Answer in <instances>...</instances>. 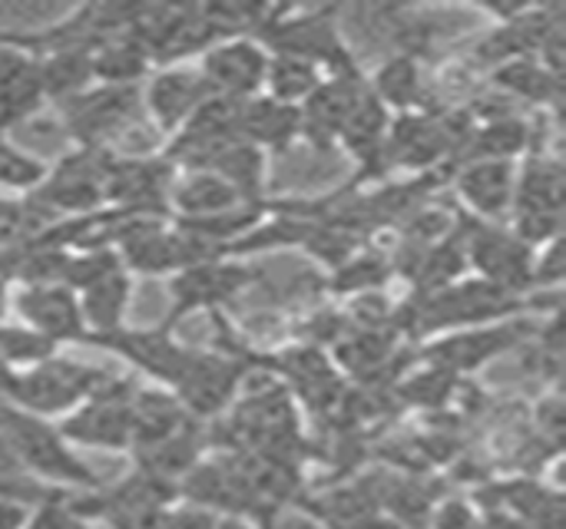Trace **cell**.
Segmentation results:
<instances>
[{
  "mask_svg": "<svg viewBox=\"0 0 566 529\" xmlns=\"http://www.w3.org/2000/svg\"><path fill=\"white\" fill-rule=\"evenodd\" d=\"M0 434L10 444V451L17 454L20 467L30 477H36L40 484L80 490V494L103 487V480L93 474V467H86L76 457V447H70L63 441L56 424L13 408L10 401H0Z\"/></svg>",
  "mask_w": 566,
  "mask_h": 529,
  "instance_id": "1",
  "label": "cell"
},
{
  "mask_svg": "<svg viewBox=\"0 0 566 529\" xmlns=\"http://www.w3.org/2000/svg\"><path fill=\"white\" fill-rule=\"evenodd\" d=\"M46 172H50V166H43L36 156L23 152L17 142H10L0 133V189H13V192L30 195L33 189L43 186Z\"/></svg>",
  "mask_w": 566,
  "mask_h": 529,
  "instance_id": "30",
  "label": "cell"
},
{
  "mask_svg": "<svg viewBox=\"0 0 566 529\" xmlns=\"http://www.w3.org/2000/svg\"><path fill=\"white\" fill-rule=\"evenodd\" d=\"M252 282H255V272L232 258H216V262L182 268L169 278V315L163 325L176 328L182 318L196 311H219L222 305L239 298Z\"/></svg>",
  "mask_w": 566,
  "mask_h": 529,
  "instance_id": "7",
  "label": "cell"
},
{
  "mask_svg": "<svg viewBox=\"0 0 566 529\" xmlns=\"http://www.w3.org/2000/svg\"><path fill=\"white\" fill-rule=\"evenodd\" d=\"M564 529H566V527H564Z\"/></svg>",
  "mask_w": 566,
  "mask_h": 529,
  "instance_id": "39",
  "label": "cell"
},
{
  "mask_svg": "<svg viewBox=\"0 0 566 529\" xmlns=\"http://www.w3.org/2000/svg\"><path fill=\"white\" fill-rule=\"evenodd\" d=\"M249 364L252 358L235 348H219V351L196 348L172 394L196 421L202 424L219 421L239 401V388L249 374Z\"/></svg>",
  "mask_w": 566,
  "mask_h": 529,
  "instance_id": "5",
  "label": "cell"
},
{
  "mask_svg": "<svg viewBox=\"0 0 566 529\" xmlns=\"http://www.w3.org/2000/svg\"><path fill=\"white\" fill-rule=\"evenodd\" d=\"M368 80H361L358 66L345 73L325 76V83L308 96L302 106V136L312 139L315 146H332L342 142V133L358 109V103L368 96Z\"/></svg>",
  "mask_w": 566,
  "mask_h": 529,
  "instance_id": "17",
  "label": "cell"
},
{
  "mask_svg": "<svg viewBox=\"0 0 566 529\" xmlns=\"http://www.w3.org/2000/svg\"><path fill=\"white\" fill-rule=\"evenodd\" d=\"M262 523V529H328V527H322L308 510H275V514H269L265 520H259Z\"/></svg>",
  "mask_w": 566,
  "mask_h": 529,
  "instance_id": "34",
  "label": "cell"
},
{
  "mask_svg": "<svg viewBox=\"0 0 566 529\" xmlns=\"http://www.w3.org/2000/svg\"><path fill=\"white\" fill-rule=\"evenodd\" d=\"M179 169L159 156H116L109 182H106V205L133 212V215H159L172 219L169 199Z\"/></svg>",
  "mask_w": 566,
  "mask_h": 529,
  "instance_id": "8",
  "label": "cell"
},
{
  "mask_svg": "<svg viewBox=\"0 0 566 529\" xmlns=\"http://www.w3.org/2000/svg\"><path fill=\"white\" fill-rule=\"evenodd\" d=\"M209 96H212V89H209L202 70H192L182 63L179 66H159L143 83V106H146L149 119L166 136H176Z\"/></svg>",
  "mask_w": 566,
  "mask_h": 529,
  "instance_id": "16",
  "label": "cell"
},
{
  "mask_svg": "<svg viewBox=\"0 0 566 529\" xmlns=\"http://www.w3.org/2000/svg\"><path fill=\"white\" fill-rule=\"evenodd\" d=\"M322 83H325L322 66H315L312 60L292 56V53H272L269 76H265V96L302 109Z\"/></svg>",
  "mask_w": 566,
  "mask_h": 529,
  "instance_id": "27",
  "label": "cell"
},
{
  "mask_svg": "<svg viewBox=\"0 0 566 529\" xmlns=\"http://www.w3.org/2000/svg\"><path fill=\"white\" fill-rule=\"evenodd\" d=\"M451 152V133L444 123H438L428 113H401L391 123L388 139V159L408 166V169H428L441 162Z\"/></svg>",
  "mask_w": 566,
  "mask_h": 529,
  "instance_id": "21",
  "label": "cell"
},
{
  "mask_svg": "<svg viewBox=\"0 0 566 529\" xmlns=\"http://www.w3.org/2000/svg\"><path fill=\"white\" fill-rule=\"evenodd\" d=\"M216 529H255L245 517H219Z\"/></svg>",
  "mask_w": 566,
  "mask_h": 529,
  "instance_id": "38",
  "label": "cell"
},
{
  "mask_svg": "<svg viewBox=\"0 0 566 529\" xmlns=\"http://www.w3.org/2000/svg\"><path fill=\"white\" fill-rule=\"evenodd\" d=\"M46 103L40 56L17 33H0V133L33 119Z\"/></svg>",
  "mask_w": 566,
  "mask_h": 529,
  "instance_id": "12",
  "label": "cell"
},
{
  "mask_svg": "<svg viewBox=\"0 0 566 529\" xmlns=\"http://www.w3.org/2000/svg\"><path fill=\"white\" fill-rule=\"evenodd\" d=\"M136 381L126 374H113L90 401H83L73 414H66L56 427L70 447H99L129 454L133 447V398Z\"/></svg>",
  "mask_w": 566,
  "mask_h": 529,
  "instance_id": "4",
  "label": "cell"
},
{
  "mask_svg": "<svg viewBox=\"0 0 566 529\" xmlns=\"http://www.w3.org/2000/svg\"><path fill=\"white\" fill-rule=\"evenodd\" d=\"M30 504L17 497H0V529H23L30 517Z\"/></svg>",
  "mask_w": 566,
  "mask_h": 529,
  "instance_id": "35",
  "label": "cell"
},
{
  "mask_svg": "<svg viewBox=\"0 0 566 529\" xmlns=\"http://www.w3.org/2000/svg\"><path fill=\"white\" fill-rule=\"evenodd\" d=\"M143 106V86H106L96 83L93 89L80 93L76 99L56 106L63 129L76 146H103L109 142L136 119Z\"/></svg>",
  "mask_w": 566,
  "mask_h": 529,
  "instance_id": "6",
  "label": "cell"
},
{
  "mask_svg": "<svg viewBox=\"0 0 566 529\" xmlns=\"http://www.w3.org/2000/svg\"><path fill=\"white\" fill-rule=\"evenodd\" d=\"M133 301V275L129 272H116L96 285H90L86 292H80V305L90 325V345L96 338L116 335L126 328V311Z\"/></svg>",
  "mask_w": 566,
  "mask_h": 529,
  "instance_id": "24",
  "label": "cell"
},
{
  "mask_svg": "<svg viewBox=\"0 0 566 529\" xmlns=\"http://www.w3.org/2000/svg\"><path fill=\"white\" fill-rule=\"evenodd\" d=\"M53 490H63V487H46V484H40L36 477H30V474L20 467V461H17V454L10 451V444L3 441V434H0V497H17V500H27L30 507H36V504L46 500Z\"/></svg>",
  "mask_w": 566,
  "mask_h": 529,
  "instance_id": "31",
  "label": "cell"
},
{
  "mask_svg": "<svg viewBox=\"0 0 566 529\" xmlns=\"http://www.w3.org/2000/svg\"><path fill=\"white\" fill-rule=\"evenodd\" d=\"M209 172H219L222 179H229L245 202H262V189H265V152L245 139L229 142L216 162L209 166Z\"/></svg>",
  "mask_w": 566,
  "mask_h": 529,
  "instance_id": "28",
  "label": "cell"
},
{
  "mask_svg": "<svg viewBox=\"0 0 566 529\" xmlns=\"http://www.w3.org/2000/svg\"><path fill=\"white\" fill-rule=\"evenodd\" d=\"M269 63L272 50L259 36H226L202 53L199 70L212 93L229 99H255L265 93Z\"/></svg>",
  "mask_w": 566,
  "mask_h": 529,
  "instance_id": "10",
  "label": "cell"
},
{
  "mask_svg": "<svg viewBox=\"0 0 566 529\" xmlns=\"http://www.w3.org/2000/svg\"><path fill=\"white\" fill-rule=\"evenodd\" d=\"M116 152L103 146H76L73 152L60 156L56 166H50L40 189L30 192V199L53 219H76L90 215L106 205V182L113 172Z\"/></svg>",
  "mask_w": 566,
  "mask_h": 529,
  "instance_id": "2",
  "label": "cell"
},
{
  "mask_svg": "<svg viewBox=\"0 0 566 529\" xmlns=\"http://www.w3.org/2000/svg\"><path fill=\"white\" fill-rule=\"evenodd\" d=\"M93 70H96V83L143 86L156 73V63H153L149 50L126 30V33H116V36L103 40L93 50Z\"/></svg>",
  "mask_w": 566,
  "mask_h": 529,
  "instance_id": "23",
  "label": "cell"
},
{
  "mask_svg": "<svg viewBox=\"0 0 566 529\" xmlns=\"http://www.w3.org/2000/svg\"><path fill=\"white\" fill-rule=\"evenodd\" d=\"M113 374L93 364H80L73 358H50L17 378V391L10 398L13 408L33 414V417H66L83 401H90Z\"/></svg>",
  "mask_w": 566,
  "mask_h": 529,
  "instance_id": "3",
  "label": "cell"
},
{
  "mask_svg": "<svg viewBox=\"0 0 566 529\" xmlns=\"http://www.w3.org/2000/svg\"><path fill=\"white\" fill-rule=\"evenodd\" d=\"M521 338V325H491V328H464L454 331L448 338H441L438 345L428 348V361L444 368V371H471L491 358H497L501 351H507L514 341Z\"/></svg>",
  "mask_w": 566,
  "mask_h": 529,
  "instance_id": "20",
  "label": "cell"
},
{
  "mask_svg": "<svg viewBox=\"0 0 566 529\" xmlns=\"http://www.w3.org/2000/svg\"><path fill=\"white\" fill-rule=\"evenodd\" d=\"M10 288H13V285L0 275V325L7 321V308H13V295H10Z\"/></svg>",
  "mask_w": 566,
  "mask_h": 529,
  "instance_id": "37",
  "label": "cell"
},
{
  "mask_svg": "<svg viewBox=\"0 0 566 529\" xmlns=\"http://www.w3.org/2000/svg\"><path fill=\"white\" fill-rule=\"evenodd\" d=\"M0 355L17 374H23L36 364L56 358L60 345L53 338H46L43 331L23 325V321H3L0 325Z\"/></svg>",
  "mask_w": 566,
  "mask_h": 529,
  "instance_id": "29",
  "label": "cell"
},
{
  "mask_svg": "<svg viewBox=\"0 0 566 529\" xmlns=\"http://www.w3.org/2000/svg\"><path fill=\"white\" fill-rule=\"evenodd\" d=\"M242 205H259V202H245L242 192L229 179H222L219 172H209V169L179 172L176 186H172V199H169L172 219H182V222L212 219V215H222V212H232Z\"/></svg>",
  "mask_w": 566,
  "mask_h": 529,
  "instance_id": "19",
  "label": "cell"
},
{
  "mask_svg": "<svg viewBox=\"0 0 566 529\" xmlns=\"http://www.w3.org/2000/svg\"><path fill=\"white\" fill-rule=\"evenodd\" d=\"M371 93L388 106V109H405L415 113L424 103V73L421 63L411 53H398L391 56L375 80H368Z\"/></svg>",
  "mask_w": 566,
  "mask_h": 529,
  "instance_id": "26",
  "label": "cell"
},
{
  "mask_svg": "<svg viewBox=\"0 0 566 529\" xmlns=\"http://www.w3.org/2000/svg\"><path fill=\"white\" fill-rule=\"evenodd\" d=\"M17 371L3 361V355H0V401H10L13 398V391H17Z\"/></svg>",
  "mask_w": 566,
  "mask_h": 529,
  "instance_id": "36",
  "label": "cell"
},
{
  "mask_svg": "<svg viewBox=\"0 0 566 529\" xmlns=\"http://www.w3.org/2000/svg\"><path fill=\"white\" fill-rule=\"evenodd\" d=\"M36 56H40L43 89H46L50 106H63L96 86L93 50H50Z\"/></svg>",
  "mask_w": 566,
  "mask_h": 529,
  "instance_id": "25",
  "label": "cell"
},
{
  "mask_svg": "<svg viewBox=\"0 0 566 529\" xmlns=\"http://www.w3.org/2000/svg\"><path fill=\"white\" fill-rule=\"evenodd\" d=\"M517 311V295L504 292L484 278L468 285H448L428 298L418 321L424 331H454V328H481L484 321H501Z\"/></svg>",
  "mask_w": 566,
  "mask_h": 529,
  "instance_id": "9",
  "label": "cell"
},
{
  "mask_svg": "<svg viewBox=\"0 0 566 529\" xmlns=\"http://www.w3.org/2000/svg\"><path fill=\"white\" fill-rule=\"evenodd\" d=\"M468 262L478 275L504 292H524L541 275V258L531 242L501 225H478L468 235Z\"/></svg>",
  "mask_w": 566,
  "mask_h": 529,
  "instance_id": "11",
  "label": "cell"
},
{
  "mask_svg": "<svg viewBox=\"0 0 566 529\" xmlns=\"http://www.w3.org/2000/svg\"><path fill=\"white\" fill-rule=\"evenodd\" d=\"M458 199L484 222H504L517 209L521 169L507 159H464L454 176Z\"/></svg>",
  "mask_w": 566,
  "mask_h": 529,
  "instance_id": "15",
  "label": "cell"
},
{
  "mask_svg": "<svg viewBox=\"0 0 566 529\" xmlns=\"http://www.w3.org/2000/svg\"><path fill=\"white\" fill-rule=\"evenodd\" d=\"M93 345L113 351L116 358H123L129 368L143 371L146 378L159 381L163 388H176L192 351L196 348H186L172 338V328L159 325V328H123L116 335H106V338H96Z\"/></svg>",
  "mask_w": 566,
  "mask_h": 529,
  "instance_id": "13",
  "label": "cell"
},
{
  "mask_svg": "<svg viewBox=\"0 0 566 529\" xmlns=\"http://www.w3.org/2000/svg\"><path fill=\"white\" fill-rule=\"evenodd\" d=\"M73 494L76 490H53L30 510L23 529H93V523L76 510Z\"/></svg>",
  "mask_w": 566,
  "mask_h": 529,
  "instance_id": "32",
  "label": "cell"
},
{
  "mask_svg": "<svg viewBox=\"0 0 566 529\" xmlns=\"http://www.w3.org/2000/svg\"><path fill=\"white\" fill-rule=\"evenodd\" d=\"M242 139L259 146L262 152H282L295 139H302V109L279 103L272 96L245 99L242 109Z\"/></svg>",
  "mask_w": 566,
  "mask_h": 529,
  "instance_id": "22",
  "label": "cell"
},
{
  "mask_svg": "<svg viewBox=\"0 0 566 529\" xmlns=\"http://www.w3.org/2000/svg\"><path fill=\"white\" fill-rule=\"evenodd\" d=\"M216 523H219V514L179 500V504H172V507L159 517L156 529H216Z\"/></svg>",
  "mask_w": 566,
  "mask_h": 529,
  "instance_id": "33",
  "label": "cell"
},
{
  "mask_svg": "<svg viewBox=\"0 0 566 529\" xmlns=\"http://www.w3.org/2000/svg\"><path fill=\"white\" fill-rule=\"evenodd\" d=\"M202 421H196L169 388L136 391V398H133V447H129V454H143V451L163 447V444L189 434Z\"/></svg>",
  "mask_w": 566,
  "mask_h": 529,
  "instance_id": "18",
  "label": "cell"
},
{
  "mask_svg": "<svg viewBox=\"0 0 566 529\" xmlns=\"http://www.w3.org/2000/svg\"><path fill=\"white\" fill-rule=\"evenodd\" d=\"M13 311L23 325L43 331L56 345H90V325H86L80 295L66 285L17 288Z\"/></svg>",
  "mask_w": 566,
  "mask_h": 529,
  "instance_id": "14",
  "label": "cell"
}]
</instances>
